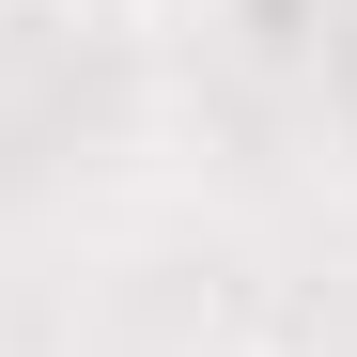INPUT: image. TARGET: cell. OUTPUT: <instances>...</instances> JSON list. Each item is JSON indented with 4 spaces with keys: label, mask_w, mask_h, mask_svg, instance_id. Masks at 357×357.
I'll return each instance as SVG.
<instances>
[{
    "label": "cell",
    "mask_w": 357,
    "mask_h": 357,
    "mask_svg": "<svg viewBox=\"0 0 357 357\" xmlns=\"http://www.w3.org/2000/svg\"><path fill=\"white\" fill-rule=\"evenodd\" d=\"M326 31H342V0H218V47H233L249 78H311Z\"/></svg>",
    "instance_id": "1"
}]
</instances>
